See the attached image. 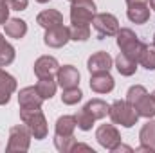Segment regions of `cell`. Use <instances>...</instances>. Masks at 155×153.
I'll use <instances>...</instances> for the list:
<instances>
[{"label":"cell","mask_w":155,"mask_h":153,"mask_svg":"<svg viewBox=\"0 0 155 153\" xmlns=\"http://www.w3.org/2000/svg\"><path fill=\"white\" fill-rule=\"evenodd\" d=\"M152 96H153V99H155V92H153V94H152Z\"/></svg>","instance_id":"cell-37"},{"label":"cell","mask_w":155,"mask_h":153,"mask_svg":"<svg viewBox=\"0 0 155 153\" xmlns=\"http://www.w3.org/2000/svg\"><path fill=\"white\" fill-rule=\"evenodd\" d=\"M126 101L135 108L139 117H146V119L155 117V99L153 96L148 94V90L143 85L130 86V90L126 94Z\"/></svg>","instance_id":"cell-1"},{"label":"cell","mask_w":155,"mask_h":153,"mask_svg":"<svg viewBox=\"0 0 155 153\" xmlns=\"http://www.w3.org/2000/svg\"><path fill=\"white\" fill-rule=\"evenodd\" d=\"M15 90H16V79L0 69V105H7Z\"/></svg>","instance_id":"cell-16"},{"label":"cell","mask_w":155,"mask_h":153,"mask_svg":"<svg viewBox=\"0 0 155 153\" xmlns=\"http://www.w3.org/2000/svg\"><path fill=\"white\" fill-rule=\"evenodd\" d=\"M108 115L114 124H121L123 128H132L139 121V114L135 112V108L128 101H119V99L110 105Z\"/></svg>","instance_id":"cell-4"},{"label":"cell","mask_w":155,"mask_h":153,"mask_svg":"<svg viewBox=\"0 0 155 153\" xmlns=\"http://www.w3.org/2000/svg\"><path fill=\"white\" fill-rule=\"evenodd\" d=\"M69 40H71L69 27H65L63 24H61V25H56V27H51V29H45L43 43H45L47 47L60 49V47L67 45V41H69Z\"/></svg>","instance_id":"cell-9"},{"label":"cell","mask_w":155,"mask_h":153,"mask_svg":"<svg viewBox=\"0 0 155 153\" xmlns=\"http://www.w3.org/2000/svg\"><path fill=\"white\" fill-rule=\"evenodd\" d=\"M18 103L20 108H41L43 97L38 94L36 86H25L18 94Z\"/></svg>","instance_id":"cell-14"},{"label":"cell","mask_w":155,"mask_h":153,"mask_svg":"<svg viewBox=\"0 0 155 153\" xmlns=\"http://www.w3.org/2000/svg\"><path fill=\"white\" fill-rule=\"evenodd\" d=\"M96 139L105 150H110V151L117 144H121V133L117 132L114 124H101L96 132Z\"/></svg>","instance_id":"cell-8"},{"label":"cell","mask_w":155,"mask_h":153,"mask_svg":"<svg viewBox=\"0 0 155 153\" xmlns=\"http://www.w3.org/2000/svg\"><path fill=\"white\" fill-rule=\"evenodd\" d=\"M92 24H94V29L97 31L99 40L107 38V36H116L119 33V22L110 13H96Z\"/></svg>","instance_id":"cell-7"},{"label":"cell","mask_w":155,"mask_h":153,"mask_svg":"<svg viewBox=\"0 0 155 153\" xmlns=\"http://www.w3.org/2000/svg\"><path fill=\"white\" fill-rule=\"evenodd\" d=\"M56 88H58V81H54V77H38L36 90H38L40 96L43 97V101L51 99L56 94Z\"/></svg>","instance_id":"cell-22"},{"label":"cell","mask_w":155,"mask_h":153,"mask_svg":"<svg viewBox=\"0 0 155 153\" xmlns=\"http://www.w3.org/2000/svg\"><path fill=\"white\" fill-rule=\"evenodd\" d=\"M69 2H74V0H69Z\"/></svg>","instance_id":"cell-38"},{"label":"cell","mask_w":155,"mask_h":153,"mask_svg":"<svg viewBox=\"0 0 155 153\" xmlns=\"http://www.w3.org/2000/svg\"><path fill=\"white\" fill-rule=\"evenodd\" d=\"M4 27H5V34L9 38L20 40V38H24L25 33H27V24L24 20H20V18H9L4 24Z\"/></svg>","instance_id":"cell-19"},{"label":"cell","mask_w":155,"mask_h":153,"mask_svg":"<svg viewBox=\"0 0 155 153\" xmlns=\"http://www.w3.org/2000/svg\"><path fill=\"white\" fill-rule=\"evenodd\" d=\"M128 5H134V4H148V0H126Z\"/></svg>","instance_id":"cell-33"},{"label":"cell","mask_w":155,"mask_h":153,"mask_svg":"<svg viewBox=\"0 0 155 153\" xmlns=\"http://www.w3.org/2000/svg\"><path fill=\"white\" fill-rule=\"evenodd\" d=\"M112 56L108 54V52H105V50H97V52H94L90 58H88V61H87V69H88V72L90 74H96V72H108L110 69H112Z\"/></svg>","instance_id":"cell-10"},{"label":"cell","mask_w":155,"mask_h":153,"mask_svg":"<svg viewBox=\"0 0 155 153\" xmlns=\"http://www.w3.org/2000/svg\"><path fill=\"white\" fill-rule=\"evenodd\" d=\"M83 97V92L78 88V86H72V88H63V94H61V103L63 105H76L81 101Z\"/></svg>","instance_id":"cell-28"},{"label":"cell","mask_w":155,"mask_h":153,"mask_svg":"<svg viewBox=\"0 0 155 153\" xmlns=\"http://www.w3.org/2000/svg\"><path fill=\"white\" fill-rule=\"evenodd\" d=\"M148 4H150V7L155 11V0H148Z\"/></svg>","instance_id":"cell-34"},{"label":"cell","mask_w":155,"mask_h":153,"mask_svg":"<svg viewBox=\"0 0 155 153\" xmlns=\"http://www.w3.org/2000/svg\"><path fill=\"white\" fill-rule=\"evenodd\" d=\"M5 4L9 5V9L15 11H24L27 7V0H5Z\"/></svg>","instance_id":"cell-31"},{"label":"cell","mask_w":155,"mask_h":153,"mask_svg":"<svg viewBox=\"0 0 155 153\" xmlns=\"http://www.w3.org/2000/svg\"><path fill=\"white\" fill-rule=\"evenodd\" d=\"M74 119H76V124H78V128L79 130H83V132H88L90 128H92V124H94V117L88 114L85 108H81L79 112H78L76 115H74Z\"/></svg>","instance_id":"cell-27"},{"label":"cell","mask_w":155,"mask_h":153,"mask_svg":"<svg viewBox=\"0 0 155 153\" xmlns=\"http://www.w3.org/2000/svg\"><path fill=\"white\" fill-rule=\"evenodd\" d=\"M139 63L148 70H155V45H144V50L141 52Z\"/></svg>","instance_id":"cell-25"},{"label":"cell","mask_w":155,"mask_h":153,"mask_svg":"<svg viewBox=\"0 0 155 153\" xmlns=\"http://www.w3.org/2000/svg\"><path fill=\"white\" fill-rule=\"evenodd\" d=\"M74 144H76V137H74V135H69V137L54 135V146H56V150H58V151H61V153L72 151Z\"/></svg>","instance_id":"cell-26"},{"label":"cell","mask_w":155,"mask_h":153,"mask_svg":"<svg viewBox=\"0 0 155 153\" xmlns=\"http://www.w3.org/2000/svg\"><path fill=\"white\" fill-rule=\"evenodd\" d=\"M116 69L121 76H132L137 70V61H134L128 56H124L123 52H119V56L116 58Z\"/></svg>","instance_id":"cell-23"},{"label":"cell","mask_w":155,"mask_h":153,"mask_svg":"<svg viewBox=\"0 0 155 153\" xmlns=\"http://www.w3.org/2000/svg\"><path fill=\"white\" fill-rule=\"evenodd\" d=\"M139 139H141V146H139L135 151L155 153V121H148V122L141 128Z\"/></svg>","instance_id":"cell-15"},{"label":"cell","mask_w":155,"mask_h":153,"mask_svg":"<svg viewBox=\"0 0 155 153\" xmlns=\"http://www.w3.org/2000/svg\"><path fill=\"white\" fill-rule=\"evenodd\" d=\"M126 16L134 24H146L150 20V5L148 4H134V5H128Z\"/></svg>","instance_id":"cell-17"},{"label":"cell","mask_w":155,"mask_h":153,"mask_svg":"<svg viewBox=\"0 0 155 153\" xmlns=\"http://www.w3.org/2000/svg\"><path fill=\"white\" fill-rule=\"evenodd\" d=\"M76 119L74 115H61L58 117L56 121V135H61V137H69V135H74V130H76Z\"/></svg>","instance_id":"cell-20"},{"label":"cell","mask_w":155,"mask_h":153,"mask_svg":"<svg viewBox=\"0 0 155 153\" xmlns=\"http://www.w3.org/2000/svg\"><path fill=\"white\" fill-rule=\"evenodd\" d=\"M117 36V47L121 49V52L124 56H128L130 60L137 61L139 63V58H141V52L144 50V45L141 40L137 38V34L132 31V29H119Z\"/></svg>","instance_id":"cell-3"},{"label":"cell","mask_w":155,"mask_h":153,"mask_svg":"<svg viewBox=\"0 0 155 153\" xmlns=\"http://www.w3.org/2000/svg\"><path fill=\"white\" fill-rule=\"evenodd\" d=\"M114 77L110 76V72H96L90 77V88L96 94H108L114 90Z\"/></svg>","instance_id":"cell-13"},{"label":"cell","mask_w":155,"mask_h":153,"mask_svg":"<svg viewBox=\"0 0 155 153\" xmlns=\"http://www.w3.org/2000/svg\"><path fill=\"white\" fill-rule=\"evenodd\" d=\"M36 2H40V4H47L49 0H36Z\"/></svg>","instance_id":"cell-35"},{"label":"cell","mask_w":155,"mask_h":153,"mask_svg":"<svg viewBox=\"0 0 155 153\" xmlns=\"http://www.w3.org/2000/svg\"><path fill=\"white\" fill-rule=\"evenodd\" d=\"M69 33H71V40L74 41H87L90 38V25H71Z\"/></svg>","instance_id":"cell-29"},{"label":"cell","mask_w":155,"mask_h":153,"mask_svg":"<svg viewBox=\"0 0 155 153\" xmlns=\"http://www.w3.org/2000/svg\"><path fill=\"white\" fill-rule=\"evenodd\" d=\"M56 81L61 88H72L79 85V72H78L76 67L72 65H63L58 69V74H56Z\"/></svg>","instance_id":"cell-12"},{"label":"cell","mask_w":155,"mask_h":153,"mask_svg":"<svg viewBox=\"0 0 155 153\" xmlns=\"http://www.w3.org/2000/svg\"><path fill=\"white\" fill-rule=\"evenodd\" d=\"M60 63L52 56H40L35 61V74L38 77H54L58 74Z\"/></svg>","instance_id":"cell-11"},{"label":"cell","mask_w":155,"mask_h":153,"mask_svg":"<svg viewBox=\"0 0 155 153\" xmlns=\"http://www.w3.org/2000/svg\"><path fill=\"white\" fill-rule=\"evenodd\" d=\"M83 108H85L88 114L92 115L96 121H97V119L107 117V115H108V110H110V106H108L103 99H97V97H96V99H90V101H88Z\"/></svg>","instance_id":"cell-21"},{"label":"cell","mask_w":155,"mask_h":153,"mask_svg":"<svg viewBox=\"0 0 155 153\" xmlns=\"http://www.w3.org/2000/svg\"><path fill=\"white\" fill-rule=\"evenodd\" d=\"M9 5L5 4V0H0V25H4L9 20Z\"/></svg>","instance_id":"cell-30"},{"label":"cell","mask_w":155,"mask_h":153,"mask_svg":"<svg viewBox=\"0 0 155 153\" xmlns=\"http://www.w3.org/2000/svg\"><path fill=\"white\" fill-rule=\"evenodd\" d=\"M72 151H90V153H94V150H92L90 146H87V144H79V142H76L74 148H72Z\"/></svg>","instance_id":"cell-32"},{"label":"cell","mask_w":155,"mask_h":153,"mask_svg":"<svg viewBox=\"0 0 155 153\" xmlns=\"http://www.w3.org/2000/svg\"><path fill=\"white\" fill-rule=\"evenodd\" d=\"M96 16L94 0H74L71 5V24L72 25H90Z\"/></svg>","instance_id":"cell-5"},{"label":"cell","mask_w":155,"mask_h":153,"mask_svg":"<svg viewBox=\"0 0 155 153\" xmlns=\"http://www.w3.org/2000/svg\"><path fill=\"white\" fill-rule=\"evenodd\" d=\"M31 132L25 124H16L9 132V142H7V151L9 153H22L29 150L31 144Z\"/></svg>","instance_id":"cell-6"},{"label":"cell","mask_w":155,"mask_h":153,"mask_svg":"<svg viewBox=\"0 0 155 153\" xmlns=\"http://www.w3.org/2000/svg\"><path fill=\"white\" fill-rule=\"evenodd\" d=\"M15 56H16L15 47H13L11 43H7L5 38L0 34V67L11 65V63L15 61Z\"/></svg>","instance_id":"cell-24"},{"label":"cell","mask_w":155,"mask_h":153,"mask_svg":"<svg viewBox=\"0 0 155 153\" xmlns=\"http://www.w3.org/2000/svg\"><path fill=\"white\" fill-rule=\"evenodd\" d=\"M153 45H155V34H153Z\"/></svg>","instance_id":"cell-36"},{"label":"cell","mask_w":155,"mask_h":153,"mask_svg":"<svg viewBox=\"0 0 155 153\" xmlns=\"http://www.w3.org/2000/svg\"><path fill=\"white\" fill-rule=\"evenodd\" d=\"M36 22H38V25H41L43 29H51V27L61 25L63 24V16L56 9H45V11H41L38 16H36Z\"/></svg>","instance_id":"cell-18"},{"label":"cell","mask_w":155,"mask_h":153,"mask_svg":"<svg viewBox=\"0 0 155 153\" xmlns=\"http://www.w3.org/2000/svg\"><path fill=\"white\" fill-rule=\"evenodd\" d=\"M20 119L29 128L31 135L36 141H41L47 137L49 126H47V119L41 112V108H20Z\"/></svg>","instance_id":"cell-2"}]
</instances>
